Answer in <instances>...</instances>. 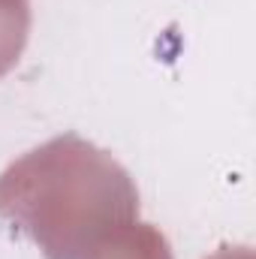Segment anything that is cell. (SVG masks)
I'll use <instances>...</instances> for the list:
<instances>
[{"label":"cell","instance_id":"cell-1","mask_svg":"<svg viewBox=\"0 0 256 259\" xmlns=\"http://www.w3.org/2000/svg\"><path fill=\"white\" fill-rule=\"evenodd\" d=\"M130 175L100 148L61 136L0 175V214L49 259H88L136 220Z\"/></svg>","mask_w":256,"mask_h":259}]
</instances>
